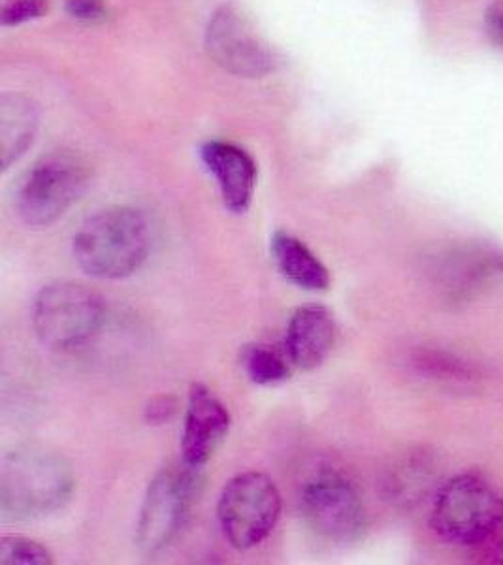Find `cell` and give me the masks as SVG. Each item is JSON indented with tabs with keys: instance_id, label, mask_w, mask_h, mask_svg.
Instances as JSON below:
<instances>
[{
	"instance_id": "3957f363",
	"label": "cell",
	"mask_w": 503,
	"mask_h": 565,
	"mask_svg": "<svg viewBox=\"0 0 503 565\" xmlns=\"http://www.w3.org/2000/svg\"><path fill=\"white\" fill-rule=\"evenodd\" d=\"M104 319L103 298L79 282H53L34 300V334L44 348L57 353L85 348L103 328Z\"/></svg>"
},
{
	"instance_id": "d6986e66",
	"label": "cell",
	"mask_w": 503,
	"mask_h": 565,
	"mask_svg": "<svg viewBox=\"0 0 503 565\" xmlns=\"http://www.w3.org/2000/svg\"><path fill=\"white\" fill-rule=\"evenodd\" d=\"M65 10L72 20L93 25L110 18V8L104 0H66Z\"/></svg>"
},
{
	"instance_id": "30bf717a",
	"label": "cell",
	"mask_w": 503,
	"mask_h": 565,
	"mask_svg": "<svg viewBox=\"0 0 503 565\" xmlns=\"http://www.w3.org/2000/svg\"><path fill=\"white\" fill-rule=\"evenodd\" d=\"M231 430V413L213 391L194 383L189 391L188 409L183 420L181 452L183 462L204 469Z\"/></svg>"
},
{
	"instance_id": "5b68a950",
	"label": "cell",
	"mask_w": 503,
	"mask_h": 565,
	"mask_svg": "<svg viewBox=\"0 0 503 565\" xmlns=\"http://www.w3.org/2000/svg\"><path fill=\"white\" fill-rule=\"evenodd\" d=\"M502 524V492L478 473L452 477L434 501V532L454 545H478Z\"/></svg>"
},
{
	"instance_id": "ffe728a7",
	"label": "cell",
	"mask_w": 503,
	"mask_h": 565,
	"mask_svg": "<svg viewBox=\"0 0 503 565\" xmlns=\"http://www.w3.org/2000/svg\"><path fill=\"white\" fill-rule=\"evenodd\" d=\"M175 409H178V404L172 396H157L146 407V423L153 424V426L168 424L174 418Z\"/></svg>"
},
{
	"instance_id": "4fadbf2b",
	"label": "cell",
	"mask_w": 503,
	"mask_h": 565,
	"mask_svg": "<svg viewBox=\"0 0 503 565\" xmlns=\"http://www.w3.org/2000/svg\"><path fill=\"white\" fill-rule=\"evenodd\" d=\"M271 257L292 285L303 290H327L330 287V271L315 253L302 239L289 232H274L270 239Z\"/></svg>"
},
{
	"instance_id": "6da1fadb",
	"label": "cell",
	"mask_w": 503,
	"mask_h": 565,
	"mask_svg": "<svg viewBox=\"0 0 503 565\" xmlns=\"http://www.w3.org/2000/svg\"><path fill=\"white\" fill-rule=\"evenodd\" d=\"M76 477L63 455L44 447H20L0 463V511L12 521H34L65 509Z\"/></svg>"
},
{
	"instance_id": "7402d4cb",
	"label": "cell",
	"mask_w": 503,
	"mask_h": 565,
	"mask_svg": "<svg viewBox=\"0 0 503 565\" xmlns=\"http://www.w3.org/2000/svg\"><path fill=\"white\" fill-rule=\"evenodd\" d=\"M497 559H500V562H503V543L502 545H500V551H497Z\"/></svg>"
},
{
	"instance_id": "8fae6325",
	"label": "cell",
	"mask_w": 503,
	"mask_h": 565,
	"mask_svg": "<svg viewBox=\"0 0 503 565\" xmlns=\"http://www.w3.org/2000/svg\"><path fill=\"white\" fill-rule=\"evenodd\" d=\"M201 159L220 186L226 210L246 213L257 186V164L252 154L228 141L213 140L202 146Z\"/></svg>"
},
{
	"instance_id": "9c48e42d",
	"label": "cell",
	"mask_w": 503,
	"mask_h": 565,
	"mask_svg": "<svg viewBox=\"0 0 503 565\" xmlns=\"http://www.w3.org/2000/svg\"><path fill=\"white\" fill-rule=\"evenodd\" d=\"M206 50L215 65L234 76L265 77L278 66V57L233 7H221L210 18Z\"/></svg>"
},
{
	"instance_id": "e0dca14e",
	"label": "cell",
	"mask_w": 503,
	"mask_h": 565,
	"mask_svg": "<svg viewBox=\"0 0 503 565\" xmlns=\"http://www.w3.org/2000/svg\"><path fill=\"white\" fill-rule=\"evenodd\" d=\"M415 366L420 372L430 373L436 377H446V380H473L475 370L465 364L464 360L451 356V354L439 353V351H422L415 356Z\"/></svg>"
},
{
	"instance_id": "ba28073f",
	"label": "cell",
	"mask_w": 503,
	"mask_h": 565,
	"mask_svg": "<svg viewBox=\"0 0 503 565\" xmlns=\"http://www.w3.org/2000/svg\"><path fill=\"white\" fill-rule=\"evenodd\" d=\"M306 524L332 543H353L366 527V509L347 477L324 469L306 481L300 492Z\"/></svg>"
},
{
	"instance_id": "5bb4252c",
	"label": "cell",
	"mask_w": 503,
	"mask_h": 565,
	"mask_svg": "<svg viewBox=\"0 0 503 565\" xmlns=\"http://www.w3.org/2000/svg\"><path fill=\"white\" fill-rule=\"evenodd\" d=\"M39 129V109L23 95H2L0 98V153L2 170L20 161L33 146Z\"/></svg>"
},
{
	"instance_id": "52a82bcc",
	"label": "cell",
	"mask_w": 503,
	"mask_h": 565,
	"mask_svg": "<svg viewBox=\"0 0 503 565\" xmlns=\"http://www.w3.org/2000/svg\"><path fill=\"white\" fill-rule=\"evenodd\" d=\"M281 516V494L270 477L246 471L226 482L217 503V519L226 541L249 551L278 526Z\"/></svg>"
},
{
	"instance_id": "277c9868",
	"label": "cell",
	"mask_w": 503,
	"mask_h": 565,
	"mask_svg": "<svg viewBox=\"0 0 503 565\" xmlns=\"http://www.w3.org/2000/svg\"><path fill=\"white\" fill-rule=\"evenodd\" d=\"M87 178V167L78 154L66 149L42 154L15 186V212L33 228L53 225L78 202Z\"/></svg>"
},
{
	"instance_id": "9a60e30c",
	"label": "cell",
	"mask_w": 503,
	"mask_h": 565,
	"mask_svg": "<svg viewBox=\"0 0 503 565\" xmlns=\"http://www.w3.org/2000/svg\"><path fill=\"white\" fill-rule=\"evenodd\" d=\"M242 367L255 385H279L291 377V367L283 354L268 345H247L242 351Z\"/></svg>"
},
{
	"instance_id": "2e32d148",
	"label": "cell",
	"mask_w": 503,
	"mask_h": 565,
	"mask_svg": "<svg viewBox=\"0 0 503 565\" xmlns=\"http://www.w3.org/2000/svg\"><path fill=\"white\" fill-rule=\"evenodd\" d=\"M0 564L2 565H50L53 556L39 541L21 535H4L0 540Z\"/></svg>"
},
{
	"instance_id": "44dd1931",
	"label": "cell",
	"mask_w": 503,
	"mask_h": 565,
	"mask_svg": "<svg viewBox=\"0 0 503 565\" xmlns=\"http://www.w3.org/2000/svg\"><path fill=\"white\" fill-rule=\"evenodd\" d=\"M484 25L492 39L503 45V0H496L486 13H484Z\"/></svg>"
},
{
	"instance_id": "7c38bea8",
	"label": "cell",
	"mask_w": 503,
	"mask_h": 565,
	"mask_svg": "<svg viewBox=\"0 0 503 565\" xmlns=\"http://www.w3.org/2000/svg\"><path fill=\"white\" fill-rule=\"evenodd\" d=\"M334 316L319 303L298 308L287 324L285 349L292 364L303 372L321 366L334 348Z\"/></svg>"
},
{
	"instance_id": "8992f818",
	"label": "cell",
	"mask_w": 503,
	"mask_h": 565,
	"mask_svg": "<svg viewBox=\"0 0 503 565\" xmlns=\"http://www.w3.org/2000/svg\"><path fill=\"white\" fill-rule=\"evenodd\" d=\"M202 469L189 463L168 466L149 482L136 524V543L146 554H159L180 535L201 489Z\"/></svg>"
},
{
	"instance_id": "7a4b0ae2",
	"label": "cell",
	"mask_w": 503,
	"mask_h": 565,
	"mask_svg": "<svg viewBox=\"0 0 503 565\" xmlns=\"http://www.w3.org/2000/svg\"><path fill=\"white\" fill-rule=\"evenodd\" d=\"M151 234L142 213L114 206L87 218L72 242L74 260L90 277L125 279L142 268Z\"/></svg>"
},
{
	"instance_id": "ac0fdd59",
	"label": "cell",
	"mask_w": 503,
	"mask_h": 565,
	"mask_svg": "<svg viewBox=\"0 0 503 565\" xmlns=\"http://www.w3.org/2000/svg\"><path fill=\"white\" fill-rule=\"evenodd\" d=\"M45 12H47L45 0H7L2 4L0 20L4 26H18L44 18Z\"/></svg>"
}]
</instances>
